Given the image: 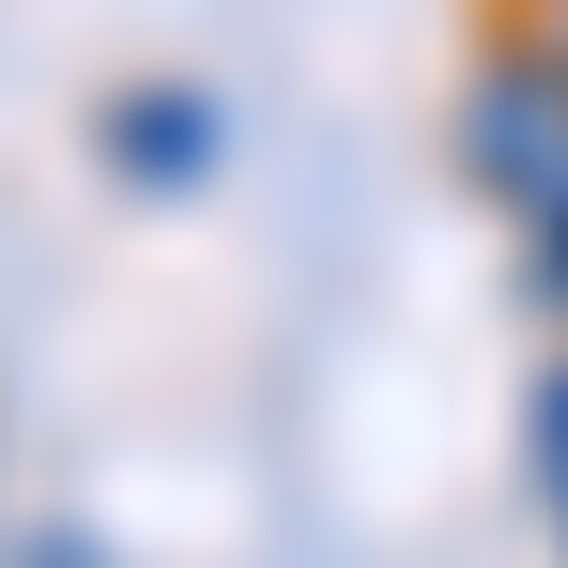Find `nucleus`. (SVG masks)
I'll return each instance as SVG.
<instances>
[{"label":"nucleus","instance_id":"nucleus-1","mask_svg":"<svg viewBox=\"0 0 568 568\" xmlns=\"http://www.w3.org/2000/svg\"><path fill=\"white\" fill-rule=\"evenodd\" d=\"M462 154H476V185L507 200V215L568 231V47H523V62H491V78H476Z\"/></svg>","mask_w":568,"mask_h":568},{"label":"nucleus","instance_id":"nucleus-2","mask_svg":"<svg viewBox=\"0 0 568 568\" xmlns=\"http://www.w3.org/2000/svg\"><path fill=\"white\" fill-rule=\"evenodd\" d=\"M108 154H123V170H139V154H154V170H200V123H185V93H139L123 123H108Z\"/></svg>","mask_w":568,"mask_h":568},{"label":"nucleus","instance_id":"nucleus-3","mask_svg":"<svg viewBox=\"0 0 568 568\" xmlns=\"http://www.w3.org/2000/svg\"><path fill=\"white\" fill-rule=\"evenodd\" d=\"M554 277H568V246H554Z\"/></svg>","mask_w":568,"mask_h":568}]
</instances>
